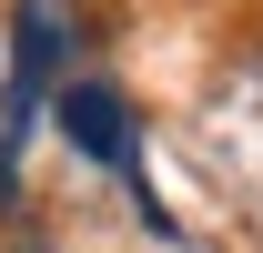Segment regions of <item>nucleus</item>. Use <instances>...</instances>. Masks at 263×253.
<instances>
[{
	"label": "nucleus",
	"mask_w": 263,
	"mask_h": 253,
	"mask_svg": "<svg viewBox=\"0 0 263 253\" xmlns=\"http://www.w3.org/2000/svg\"><path fill=\"white\" fill-rule=\"evenodd\" d=\"M61 132L91 162H111V172L132 162V112H122V92H101V81H71V92H61Z\"/></svg>",
	"instance_id": "1"
}]
</instances>
